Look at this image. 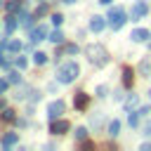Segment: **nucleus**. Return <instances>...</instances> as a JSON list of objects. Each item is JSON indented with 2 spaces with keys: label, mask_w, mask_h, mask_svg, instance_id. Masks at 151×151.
Masks as SVG:
<instances>
[{
  "label": "nucleus",
  "mask_w": 151,
  "mask_h": 151,
  "mask_svg": "<svg viewBox=\"0 0 151 151\" xmlns=\"http://www.w3.org/2000/svg\"><path fill=\"white\" fill-rule=\"evenodd\" d=\"M132 76H134V73H132V68H123V85H125V87H130V85H132Z\"/></svg>",
  "instance_id": "11"
},
{
  "label": "nucleus",
  "mask_w": 151,
  "mask_h": 151,
  "mask_svg": "<svg viewBox=\"0 0 151 151\" xmlns=\"http://www.w3.org/2000/svg\"><path fill=\"white\" fill-rule=\"evenodd\" d=\"M149 47H151V38H149Z\"/></svg>",
  "instance_id": "37"
},
{
  "label": "nucleus",
  "mask_w": 151,
  "mask_h": 151,
  "mask_svg": "<svg viewBox=\"0 0 151 151\" xmlns=\"http://www.w3.org/2000/svg\"><path fill=\"white\" fill-rule=\"evenodd\" d=\"M45 61H47V54H45V52H35V54H33V64H35V66H42Z\"/></svg>",
  "instance_id": "12"
},
{
  "label": "nucleus",
  "mask_w": 151,
  "mask_h": 151,
  "mask_svg": "<svg viewBox=\"0 0 151 151\" xmlns=\"http://www.w3.org/2000/svg\"><path fill=\"white\" fill-rule=\"evenodd\" d=\"M9 83H19V73H9Z\"/></svg>",
  "instance_id": "31"
},
{
  "label": "nucleus",
  "mask_w": 151,
  "mask_h": 151,
  "mask_svg": "<svg viewBox=\"0 0 151 151\" xmlns=\"http://www.w3.org/2000/svg\"><path fill=\"white\" fill-rule=\"evenodd\" d=\"M2 120H14V111L5 109V113H2Z\"/></svg>",
  "instance_id": "24"
},
{
  "label": "nucleus",
  "mask_w": 151,
  "mask_h": 151,
  "mask_svg": "<svg viewBox=\"0 0 151 151\" xmlns=\"http://www.w3.org/2000/svg\"><path fill=\"white\" fill-rule=\"evenodd\" d=\"M99 2H101V5H111V0H99Z\"/></svg>",
  "instance_id": "35"
},
{
  "label": "nucleus",
  "mask_w": 151,
  "mask_h": 151,
  "mask_svg": "<svg viewBox=\"0 0 151 151\" xmlns=\"http://www.w3.org/2000/svg\"><path fill=\"white\" fill-rule=\"evenodd\" d=\"M45 12H47V7H45V5H40V7L35 9V14H38V17H40V14H45Z\"/></svg>",
  "instance_id": "30"
},
{
  "label": "nucleus",
  "mask_w": 151,
  "mask_h": 151,
  "mask_svg": "<svg viewBox=\"0 0 151 151\" xmlns=\"http://www.w3.org/2000/svg\"><path fill=\"white\" fill-rule=\"evenodd\" d=\"M109 24H111L113 31H118V28L125 24V9H123V7H113V9L109 12Z\"/></svg>",
  "instance_id": "3"
},
{
  "label": "nucleus",
  "mask_w": 151,
  "mask_h": 151,
  "mask_svg": "<svg viewBox=\"0 0 151 151\" xmlns=\"http://www.w3.org/2000/svg\"><path fill=\"white\" fill-rule=\"evenodd\" d=\"M21 26H31V17H28L26 12L21 14Z\"/></svg>",
  "instance_id": "25"
},
{
  "label": "nucleus",
  "mask_w": 151,
  "mask_h": 151,
  "mask_svg": "<svg viewBox=\"0 0 151 151\" xmlns=\"http://www.w3.org/2000/svg\"><path fill=\"white\" fill-rule=\"evenodd\" d=\"M68 120H52V134H64L68 132Z\"/></svg>",
  "instance_id": "8"
},
{
  "label": "nucleus",
  "mask_w": 151,
  "mask_h": 151,
  "mask_svg": "<svg viewBox=\"0 0 151 151\" xmlns=\"http://www.w3.org/2000/svg\"><path fill=\"white\" fill-rule=\"evenodd\" d=\"M97 97H106V87H104V85L97 87Z\"/></svg>",
  "instance_id": "26"
},
{
  "label": "nucleus",
  "mask_w": 151,
  "mask_h": 151,
  "mask_svg": "<svg viewBox=\"0 0 151 151\" xmlns=\"http://www.w3.org/2000/svg\"><path fill=\"white\" fill-rule=\"evenodd\" d=\"M149 35H151V33H149L146 28H134V31L130 33V40H132V42H144Z\"/></svg>",
  "instance_id": "7"
},
{
  "label": "nucleus",
  "mask_w": 151,
  "mask_h": 151,
  "mask_svg": "<svg viewBox=\"0 0 151 151\" xmlns=\"http://www.w3.org/2000/svg\"><path fill=\"white\" fill-rule=\"evenodd\" d=\"M45 35H47V28H45V26H38V28H33V31H31V40H33V42L42 40Z\"/></svg>",
  "instance_id": "9"
},
{
  "label": "nucleus",
  "mask_w": 151,
  "mask_h": 151,
  "mask_svg": "<svg viewBox=\"0 0 151 151\" xmlns=\"http://www.w3.org/2000/svg\"><path fill=\"white\" fill-rule=\"evenodd\" d=\"M146 12H149V5H146L144 0H139V2L132 7V14H130V17H132V19H139V17H144Z\"/></svg>",
  "instance_id": "6"
},
{
  "label": "nucleus",
  "mask_w": 151,
  "mask_h": 151,
  "mask_svg": "<svg viewBox=\"0 0 151 151\" xmlns=\"http://www.w3.org/2000/svg\"><path fill=\"white\" fill-rule=\"evenodd\" d=\"M5 90H7V80H0V94H2Z\"/></svg>",
  "instance_id": "34"
},
{
  "label": "nucleus",
  "mask_w": 151,
  "mask_h": 151,
  "mask_svg": "<svg viewBox=\"0 0 151 151\" xmlns=\"http://www.w3.org/2000/svg\"><path fill=\"white\" fill-rule=\"evenodd\" d=\"M149 71H151V61L146 59V61H142V64H139V73H144V76H146Z\"/></svg>",
  "instance_id": "19"
},
{
  "label": "nucleus",
  "mask_w": 151,
  "mask_h": 151,
  "mask_svg": "<svg viewBox=\"0 0 151 151\" xmlns=\"http://www.w3.org/2000/svg\"><path fill=\"white\" fill-rule=\"evenodd\" d=\"M61 2H66V5H71V2H76V0H61Z\"/></svg>",
  "instance_id": "36"
},
{
  "label": "nucleus",
  "mask_w": 151,
  "mask_h": 151,
  "mask_svg": "<svg viewBox=\"0 0 151 151\" xmlns=\"http://www.w3.org/2000/svg\"><path fill=\"white\" fill-rule=\"evenodd\" d=\"M139 104V97L137 94H130V99H127V109H132V106H137Z\"/></svg>",
  "instance_id": "21"
},
{
  "label": "nucleus",
  "mask_w": 151,
  "mask_h": 151,
  "mask_svg": "<svg viewBox=\"0 0 151 151\" xmlns=\"http://www.w3.org/2000/svg\"><path fill=\"white\" fill-rule=\"evenodd\" d=\"M113 99H116V101H120V99H123V92H120V90H116V92H113Z\"/></svg>",
  "instance_id": "32"
},
{
  "label": "nucleus",
  "mask_w": 151,
  "mask_h": 151,
  "mask_svg": "<svg viewBox=\"0 0 151 151\" xmlns=\"http://www.w3.org/2000/svg\"><path fill=\"white\" fill-rule=\"evenodd\" d=\"M5 28H7V33H12V31L17 28V19H14V17H7V21H5Z\"/></svg>",
  "instance_id": "17"
},
{
  "label": "nucleus",
  "mask_w": 151,
  "mask_h": 151,
  "mask_svg": "<svg viewBox=\"0 0 151 151\" xmlns=\"http://www.w3.org/2000/svg\"><path fill=\"white\" fill-rule=\"evenodd\" d=\"M73 134H76V139H78V142H85V137H87V130H85V127H78Z\"/></svg>",
  "instance_id": "18"
},
{
  "label": "nucleus",
  "mask_w": 151,
  "mask_h": 151,
  "mask_svg": "<svg viewBox=\"0 0 151 151\" xmlns=\"http://www.w3.org/2000/svg\"><path fill=\"white\" fill-rule=\"evenodd\" d=\"M17 66H19V68H26L28 64H26V59H21V57H19V59H17Z\"/></svg>",
  "instance_id": "28"
},
{
  "label": "nucleus",
  "mask_w": 151,
  "mask_h": 151,
  "mask_svg": "<svg viewBox=\"0 0 151 151\" xmlns=\"http://www.w3.org/2000/svg\"><path fill=\"white\" fill-rule=\"evenodd\" d=\"M87 54H90V59H92L97 66H104V64L109 61V59H106L109 54H106V50H104L101 45H90V47H87Z\"/></svg>",
  "instance_id": "2"
},
{
  "label": "nucleus",
  "mask_w": 151,
  "mask_h": 151,
  "mask_svg": "<svg viewBox=\"0 0 151 151\" xmlns=\"http://www.w3.org/2000/svg\"><path fill=\"white\" fill-rule=\"evenodd\" d=\"M87 104H90V94H85V92H78V94L73 97V106H76L78 111H85V109H87Z\"/></svg>",
  "instance_id": "5"
},
{
  "label": "nucleus",
  "mask_w": 151,
  "mask_h": 151,
  "mask_svg": "<svg viewBox=\"0 0 151 151\" xmlns=\"http://www.w3.org/2000/svg\"><path fill=\"white\" fill-rule=\"evenodd\" d=\"M17 139H19V137H17L14 132H9V134H5V137H2V146H12Z\"/></svg>",
  "instance_id": "16"
},
{
  "label": "nucleus",
  "mask_w": 151,
  "mask_h": 151,
  "mask_svg": "<svg viewBox=\"0 0 151 151\" xmlns=\"http://www.w3.org/2000/svg\"><path fill=\"white\" fill-rule=\"evenodd\" d=\"M50 40H52L54 45H61V42H64V33H61V31H54V33H50Z\"/></svg>",
  "instance_id": "14"
},
{
  "label": "nucleus",
  "mask_w": 151,
  "mask_h": 151,
  "mask_svg": "<svg viewBox=\"0 0 151 151\" xmlns=\"http://www.w3.org/2000/svg\"><path fill=\"white\" fill-rule=\"evenodd\" d=\"M118 132H120V123L118 120H111L109 123V134L111 137H118Z\"/></svg>",
  "instance_id": "13"
},
{
  "label": "nucleus",
  "mask_w": 151,
  "mask_h": 151,
  "mask_svg": "<svg viewBox=\"0 0 151 151\" xmlns=\"http://www.w3.org/2000/svg\"><path fill=\"white\" fill-rule=\"evenodd\" d=\"M61 21H64V17H61L59 12H57V14H52V24H54V26H59Z\"/></svg>",
  "instance_id": "23"
},
{
  "label": "nucleus",
  "mask_w": 151,
  "mask_h": 151,
  "mask_svg": "<svg viewBox=\"0 0 151 151\" xmlns=\"http://www.w3.org/2000/svg\"><path fill=\"white\" fill-rule=\"evenodd\" d=\"M149 94H151V92H149Z\"/></svg>",
  "instance_id": "38"
},
{
  "label": "nucleus",
  "mask_w": 151,
  "mask_h": 151,
  "mask_svg": "<svg viewBox=\"0 0 151 151\" xmlns=\"http://www.w3.org/2000/svg\"><path fill=\"white\" fill-rule=\"evenodd\" d=\"M19 7H21V5H19V0H12V2H7V9H9V12H17Z\"/></svg>",
  "instance_id": "22"
},
{
  "label": "nucleus",
  "mask_w": 151,
  "mask_h": 151,
  "mask_svg": "<svg viewBox=\"0 0 151 151\" xmlns=\"http://www.w3.org/2000/svg\"><path fill=\"white\" fill-rule=\"evenodd\" d=\"M149 111H151V106H142V109H139V113H142V116H146Z\"/></svg>",
  "instance_id": "33"
},
{
  "label": "nucleus",
  "mask_w": 151,
  "mask_h": 151,
  "mask_svg": "<svg viewBox=\"0 0 151 151\" xmlns=\"http://www.w3.org/2000/svg\"><path fill=\"white\" fill-rule=\"evenodd\" d=\"M61 113H64V101H61V99H57V101H52V104L47 106V116H50L52 120H57Z\"/></svg>",
  "instance_id": "4"
},
{
  "label": "nucleus",
  "mask_w": 151,
  "mask_h": 151,
  "mask_svg": "<svg viewBox=\"0 0 151 151\" xmlns=\"http://www.w3.org/2000/svg\"><path fill=\"white\" fill-rule=\"evenodd\" d=\"M66 52H68V54H76L78 47H76V45H66Z\"/></svg>",
  "instance_id": "27"
},
{
  "label": "nucleus",
  "mask_w": 151,
  "mask_h": 151,
  "mask_svg": "<svg viewBox=\"0 0 151 151\" xmlns=\"http://www.w3.org/2000/svg\"><path fill=\"white\" fill-rule=\"evenodd\" d=\"M142 134H146V137H151V123H146V125H144V132H142Z\"/></svg>",
  "instance_id": "29"
},
{
  "label": "nucleus",
  "mask_w": 151,
  "mask_h": 151,
  "mask_svg": "<svg viewBox=\"0 0 151 151\" xmlns=\"http://www.w3.org/2000/svg\"><path fill=\"white\" fill-rule=\"evenodd\" d=\"M7 47H9V52H19V50H21V42H19V40H9Z\"/></svg>",
  "instance_id": "20"
},
{
  "label": "nucleus",
  "mask_w": 151,
  "mask_h": 151,
  "mask_svg": "<svg viewBox=\"0 0 151 151\" xmlns=\"http://www.w3.org/2000/svg\"><path fill=\"white\" fill-rule=\"evenodd\" d=\"M78 73H80V66H78L76 61H68V64H64V66L57 71V80H59L61 85H68V83H73V80L78 78Z\"/></svg>",
  "instance_id": "1"
},
{
  "label": "nucleus",
  "mask_w": 151,
  "mask_h": 151,
  "mask_svg": "<svg viewBox=\"0 0 151 151\" xmlns=\"http://www.w3.org/2000/svg\"><path fill=\"white\" fill-rule=\"evenodd\" d=\"M139 116H142L139 111H137V113H130V116H127V125H130V127H137V125H139Z\"/></svg>",
  "instance_id": "15"
},
{
  "label": "nucleus",
  "mask_w": 151,
  "mask_h": 151,
  "mask_svg": "<svg viewBox=\"0 0 151 151\" xmlns=\"http://www.w3.org/2000/svg\"><path fill=\"white\" fill-rule=\"evenodd\" d=\"M90 31H94V33L104 31V19H101V17H92V21H90Z\"/></svg>",
  "instance_id": "10"
}]
</instances>
